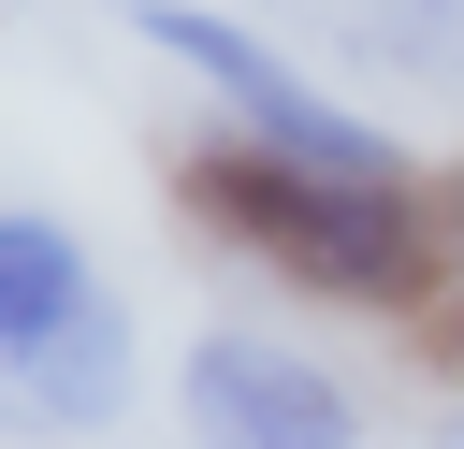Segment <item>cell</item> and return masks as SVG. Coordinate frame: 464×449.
<instances>
[{
	"instance_id": "1",
	"label": "cell",
	"mask_w": 464,
	"mask_h": 449,
	"mask_svg": "<svg viewBox=\"0 0 464 449\" xmlns=\"http://www.w3.org/2000/svg\"><path fill=\"white\" fill-rule=\"evenodd\" d=\"M174 203H188L218 246H246L261 275L319 290V304H377V319H406V304L450 275V232H435L420 188L334 174V159L261 145V130H203V145H174Z\"/></svg>"
},
{
	"instance_id": "2",
	"label": "cell",
	"mask_w": 464,
	"mask_h": 449,
	"mask_svg": "<svg viewBox=\"0 0 464 449\" xmlns=\"http://www.w3.org/2000/svg\"><path fill=\"white\" fill-rule=\"evenodd\" d=\"M130 29L174 58V72H203L218 101H232V130H261V145H304V159H334V174H377V188H406V145L377 130V116H348V101H319L246 14H218V0H130Z\"/></svg>"
},
{
	"instance_id": "3",
	"label": "cell",
	"mask_w": 464,
	"mask_h": 449,
	"mask_svg": "<svg viewBox=\"0 0 464 449\" xmlns=\"http://www.w3.org/2000/svg\"><path fill=\"white\" fill-rule=\"evenodd\" d=\"M188 435L203 449H362V406L276 333H203L188 348Z\"/></svg>"
},
{
	"instance_id": "4",
	"label": "cell",
	"mask_w": 464,
	"mask_h": 449,
	"mask_svg": "<svg viewBox=\"0 0 464 449\" xmlns=\"http://www.w3.org/2000/svg\"><path fill=\"white\" fill-rule=\"evenodd\" d=\"M14 406H29V435H102V420L130 406V319L87 304L72 333H44V348L14 362Z\"/></svg>"
},
{
	"instance_id": "5",
	"label": "cell",
	"mask_w": 464,
	"mask_h": 449,
	"mask_svg": "<svg viewBox=\"0 0 464 449\" xmlns=\"http://www.w3.org/2000/svg\"><path fill=\"white\" fill-rule=\"evenodd\" d=\"M87 304H102L87 246H72V232L44 217V203H14V217H0V362H29L44 333H72Z\"/></svg>"
},
{
	"instance_id": "6",
	"label": "cell",
	"mask_w": 464,
	"mask_h": 449,
	"mask_svg": "<svg viewBox=\"0 0 464 449\" xmlns=\"http://www.w3.org/2000/svg\"><path fill=\"white\" fill-rule=\"evenodd\" d=\"M392 14V58H464V0H377Z\"/></svg>"
},
{
	"instance_id": "7",
	"label": "cell",
	"mask_w": 464,
	"mask_h": 449,
	"mask_svg": "<svg viewBox=\"0 0 464 449\" xmlns=\"http://www.w3.org/2000/svg\"><path fill=\"white\" fill-rule=\"evenodd\" d=\"M435 232H450V275H464V174L435 188Z\"/></svg>"
}]
</instances>
